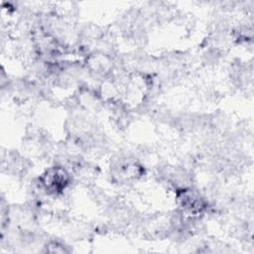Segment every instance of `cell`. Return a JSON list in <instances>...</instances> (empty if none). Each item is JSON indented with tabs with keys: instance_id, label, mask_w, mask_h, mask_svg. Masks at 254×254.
I'll use <instances>...</instances> for the list:
<instances>
[{
	"instance_id": "cell-2",
	"label": "cell",
	"mask_w": 254,
	"mask_h": 254,
	"mask_svg": "<svg viewBox=\"0 0 254 254\" xmlns=\"http://www.w3.org/2000/svg\"><path fill=\"white\" fill-rule=\"evenodd\" d=\"M40 189L48 194L63 193L70 184V175L64 166H52L45 170L39 178Z\"/></svg>"
},
{
	"instance_id": "cell-1",
	"label": "cell",
	"mask_w": 254,
	"mask_h": 254,
	"mask_svg": "<svg viewBox=\"0 0 254 254\" xmlns=\"http://www.w3.org/2000/svg\"><path fill=\"white\" fill-rule=\"evenodd\" d=\"M176 190L177 202L183 214H188L190 217H198L206 211L208 202L198 190L190 187L178 188Z\"/></svg>"
}]
</instances>
